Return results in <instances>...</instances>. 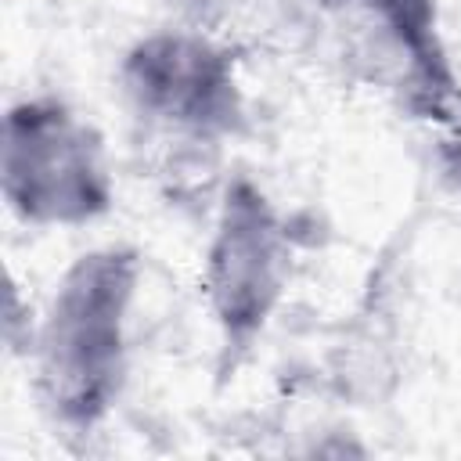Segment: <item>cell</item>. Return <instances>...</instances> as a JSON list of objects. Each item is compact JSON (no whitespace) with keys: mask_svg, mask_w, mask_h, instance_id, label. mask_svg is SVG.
<instances>
[{"mask_svg":"<svg viewBox=\"0 0 461 461\" xmlns=\"http://www.w3.org/2000/svg\"><path fill=\"white\" fill-rule=\"evenodd\" d=\"M137 281V252L104 245L83 252L54 285L36 335L29 339L36 393L54 421L90 429L119 400Z\"/></svg>","mask_w":461,"mask_h":461,"instance_id":"1","label":"cell"},{"mask_svg":"<svg viewBox=\"0 0 461 461\" xmlns=\"http://www.w3.org/2000/svg\"><path fill=\"white\" fill-rule=\"evenodd\" d=\"M0 187L32 227H83L112 209L101 133L58 97H25L4 115Z\"/></svg>","mask_w":461,"mask_h":461,"instance_id":"2","label":"cell"},{"mask_svg":"<svg viewBox=\"0 0 461 461\" xmlns=\"http://www.w3.org/2000/svg\"><path fill=\"white\" fill-rule=\"evenodd\" d=\"M292 270V238L252 180L227 184L202 263L209 317L227 349H245L274 317Z\"/></svg>","mask_w":461,"mask_h":461,"instance_id":"3","label":"cell"},{"mask_svg":"<svg viewBox=\"0 0 461 461\" xmlns=\"http://www.w3.org/2000/svg\"><path fill=\"white\" fill-rule=\"evenodd\" d=\"M130 104L176 133L220 137L241 122L234 58L205 29H162L130 47L119 68Z\"/></svg>","mask_w":461,"mask_h":461,"instance_id":"4","label":"cell"},{"mask_svg":"<svg viewBox=\"0 0 461 461\" xmlns=\"http://www.w3.org/2000/svg\"><path fill=\"white\" fill-rule=\"evenodd\" d=\"M367 11L371 22L393 40L396 50L411 58V68L425 76L429 86L450 90L443 50L436 40V0H353Z\"/></svg>","mask_w":461,"mask_h":461,"instance_id":"5","label":"cell"},{"mask_svg":"<svg viewBox=\"0 0 461 461\" xmlns=\"http://www.w3.org/2000/svg\"><path fill=\"white\" fill-rule=\"evenodd\" d=\"M166 4L176 7V14L184 18L187 29H202L212 18V11L220 7V0H166Z\"/></svg>","mask_w":461,"mask_h":461,"instance_id":"6","label":"cell"}]
</instances>
